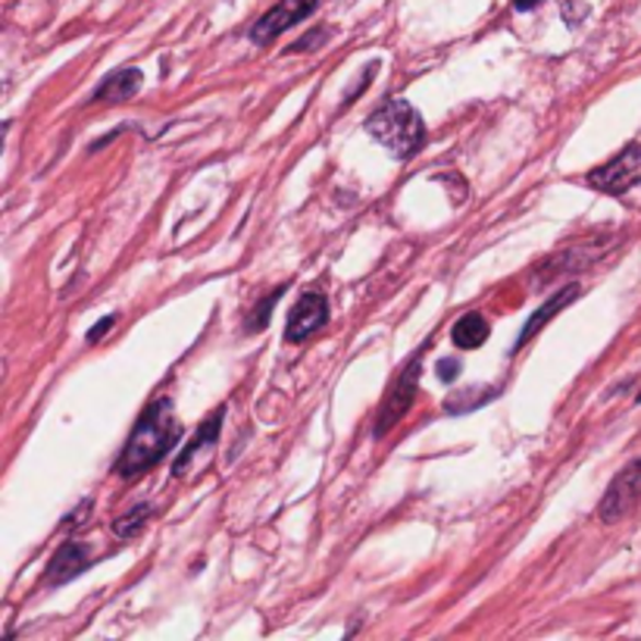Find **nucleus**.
<instances>
[{"mask_svg": "<svg viewBox=\"0 0 641 641\" xmlns=\"http://www.w3.org/2000/svg\"><path fill=\"white\" fill-rule=\"evenodd\" d=\"M182 442V422L176 420V407L170 398L154 400L138 422H135L132 435L123 447V454L116 457V476L135 479L141 473H148L156 466L176 444Z\"/></svg>", "mask_w": 641, "mask_h": 641, "instance_id": "obj_1", "label": "nucleus"}, {"mask_svg": "<svg viewBox=\"0 0 641 641\" xmlns=\"http://www.w3.org/2000/svg\"><path fill=\"white\" fill-rule=\"evenodd\" d=\"M366 132L398 160L417 156L426 144V123L404 97H388L382 107H376L366 119Z\"/></svg>", "mask_w": 641, "mask_h": 641, "instance_id": "obj_2", "label": "nucleus"}, {"mask_svg": "<svg viewBox=\"0 0 641 641\" xmlns=\"http://www.w3.org/2000/svg\"><path fill=\"white\" fill-rule=\"evenodd\" d=\"M426 348H429V345H426ZM426 348H420L417 354L410 357V363L404 366V373H400V376L395 378V385L388 388V395H385V400H382V410H378L373 439H385V435H388V432H392V429L407 417L410 404L417 400V392H420L422 354H426Z\"/></svg>", "mask_w": 641, "mask_h": 641, "instance_id": "obj_3", "label": "nucleus"}, {"mask_svg": "<svg viewBox=\"0 0 641 641\" xmlns=\"http://www.w3.org/2000/svg\"><path fill=\"white\" fill-rule=\"evenodd\" d=\"M585 182H588V188H595L601 195H610V198L626 195L629 188H636L641 182V144H629L614 160L592 170Z\"/></svg>", "mask_w": 641, "mask_h": 641, "instance_id": "obj_4", "label": "nucleus"}, {"mask_svg": "<svg viewBox=\"0 0 641 641\" xmlns=\"http://www.w3.org/2000/svg\"><path fill=\"white\" fill-rule=\"evenodd\" d=\"M641 501V457L632 461L626 469H619L614 482L607 486L601 504H597V516L604 523H619L622 516H629L632 508Z\"/></svg>", "mask_w": 641, "mask_h": 641, "instance_id": "obj_5", "label": "nucleus"}, {"mask_svg": "<svg viewBox=\"0 0 641 641\" xmlns=\"http://www.w3.org/2000/svg\"><path fill=\"white\" fill-rule=\"evenodd\" d=\"M316 7H319V0H279L272 10H266L264 16L250 25V42L260 47L276 42L279 35H285L288 28H294L307 16H313Z\"/></svg>", "mask_w": 641, "mask_h": 641, "instance_id": "obj_6", "label": "nucleus"}, {"mask_svg": "<svg viewBox=\"0 0 641 641\" xmlns=\"http://www.w3.org/2000/svg\"><path fill=\"white\" fill-rule=\"evenodd\" d=\"M326 323H329V301H326V294H319V291H304L301 301H298V304L291 307V313H288L285 341L288 345H301V341H307L313 333H319Z\"/></svg>", "mask_w": 641, "mask_h": 641, "instance_id": "obj_7", "label": "nucleus"}, {"mask_svg": "<svg viewBox=\"0 0 641 641\" xmlns=\"http://www.w3.org/2000/svg\"><path fill=\"white\" fill-rule=\"evenodd\" d=\"M91 567V551L89 545L82 541H63L57 553L50 557L45 573V585L57 588V585H67L75 575H82Z\"/></svg>", "mask_w": 641, "mask_h": 641, "instance_id": "obj_8", "label": "nucleus"}, {"mask_svg": "<svg viewBox=\"0 0 641 641\" xmlns=\"http://www.w3.org/2000/svg\"><path fill=\"white\" fill-rule=\"evenodd\" d=\"M141 82H144L141 69H135V67L113 69L110 75H107V79L94 89V94H91V104H97V101H107V104L132 101L135 94L141 91Z\"/></svg>", "mask_w": 641, "mask_h": 641, "instance_id": "obj_9", "label": "nucleus"}, {"mask_svg": "<svg viewBox=\"0 0 641 641\" xmlns=\"http://www.w3.org/2000/svg\"><path fill=\"white\" fill-rule=\"evenodd\" d=\"M575 298H579V285H567V288H560V291L553 294L548 304H541V307L535 310V313L529 316V323L523 326V333H520V338H516V345H513V354H516L520 348H526L532 338L541 333V329H545V326L551 323L553 316H557L560 310L567 307L570 301H575Z\"/></svg>", "mask_w": 641, "mask_h": 641, "instance_id": "obj_10", "label": "nucleus"}, {"mask_svg": "<svg viewBox=\"0 0 641 641\" xmlns=\"http://www.w3.org/2000/svg\"><path fill=\"white\" fill-rule=\"evenodd\" d=\"M222 413H225V407H220V410H213L210 413V420L200 426L198 432H195V439L182 447V454L176 457V464H173V476H182L188 466H191V461L198 457L200 451H210L213 444L220 442V426H222Z\"/></svg>", "mask_w": 641, "mask_h": 641, "instance_id": "obj_11", "label": "nucleus"}, {"mask_svg": "<svg viewBox=\"0 0 641 641\" xmlns=\"http://www.w3.org/2000/svg\"><path fill=\"white\" fill-rule=\"evenodd\" d=\"M451 341L461 348V351H476L488 341V323L482 313H464L454 329H451Z\"/></svg>", "mask_w": 641, "mask_h": 641, "instance_id": "obj_12", "label": "nucleus"}, {"mask_svg": "<svg viewBox=\"0 0 641 641\" xmlns=\"http://www.w3.org/2000/svg\"><path fill=\"white\" fill-rule=\"evenodd\" d=\"M151 516H154V508L151 504H135L132 510H126L123 516H116V523H113V532L119 535V538H138L141 532L148 529V523H151Z\"/></svg>", "mask_w": 641, "mask_h": 641, "instance_id": "obj_13", "label": "nucleus"}, {"mask_svg": "<svg viewBox=\"0 0 641 641\" xmlns=\"http://www.w3.org/2000/svg\"><path fill=\"white\" fill-rule=\"evenodd\" d=\"M288 285H279L276 291H269L264 301H260V307L250 313V319H247V333H264L266 326H269V313H272V307L285 298Z\"/></svg>", "mask_w": 641, "mask_h": 641, "instance_id": "obj_14", "label": "nucleus"}, {"mask_svg": "<svg viewBox=\"0 0 641 641\" xmlns=\"http://www.w3.org/2000/svg\"><path fill=\"white\" fill-rule=\"evenodd\" d=\"M476 388H464V392H457V398H447L444 400V410L447 413H466V410H473V407H482L486 400H491L494 395H473Z\"/></svg>", "mask_w": 641, "mask_h": 641, "instance_id": "obj_15", "label": "nucleus"}, {"mask_svg": "<svg viewBox=\"0 0 641 641\" xmlns=\"http://www.w3.org/2000/svg\"><path fill=\"white\" fill-rule=\"evenodd\" d=\"M329 35H333L329 28H313V32H307V35L301 38V45H291L285 54H307V50H316Z\"/></svg>", "mask_w": 641, "mask_h": 641, "instance_id": "obj_16", "label": "nucleus"}, {"mask_svg": "<svg viewBox=\"0 0 641 641\" xmlns=\"http://www.w3.org/2000/svg\"><path fill=\"white\" fill-rule=\"evenodd\" d=\"M435 376L442 378V382H454V378L461 376V363H457V360H439Z\"/></svg>", "mask_w": 641, "mask_h": 641, "instance_id": "obj_17", "label": "nucleus"}, {"mask_svg": "<svg viewBox=\"0 0 641 641\" xmlns=\"http://www.w3.org/2000/svg\"><path fill=\"white\" fill-rule=\"evenodd\" d=\"M113 326H116V316H104V319H101V323H94V326H91L89 335H85V338H89L91 345H94V341H97V338H104V335L110 333Z\"/></svg>", "mask_w": 641, "mask_h": 641, "instance_id": "obj_18", "label": "nucleus"}, {"mask_svg": "<svg viewBox=\"0 0 641 641\" xmlns=\"http://www.w3.org/2000/svg\"><path fill=\"white\" fill-rule=\"evenodd\" d=\"M538 3H541V0H513V7H516V10H535Z\"/></svg>", "mask_w": 641, "mask_h": 641, "instance_id": "obj_19", "label": "nucleus"}]
</instances>
